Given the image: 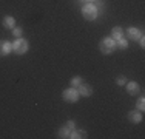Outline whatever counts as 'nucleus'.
Returning <instances> with one entry per match:
<instances>
[{
  "instance_id": "obj_1",
  "label": "nucleus",
  "mask_w": 145,
  "mask_h": 139,
  "mask_svg": "<svg viewBox=\"0 0 145 139\" xmlns=\"http://www.w3.org/2000/svg\"><path fill=\"white\" fill-rule=\"evenodd\" d=\"M116 40L113 39V37H105V39L101 40V43H99V50H101L102 54H113L116 51Z\"/></svg>"
},
{
  "instance_id": "obj_2",
  "label": "nucleus",
  "mask_w": 145,
  "mask_h": 139,
  "mask_svg": "<svg viewBox=\"0 0 145 139\" xmlns=\"http://www.w3.org/2000/svg\"><path fill=\"white\" fill-rule=\"evenodd\" d=\"M82 16H84V19L88 20V22L96 20V19H97V16H99L97 6L93 5V3H87V5H84V8H82Z\"/></svg>"
},
{
  "instance_id": "obj_3",
  "label": "nucleus",
  "mask_w": 145,
  "mask_h": 139,
  "mask_svg": "<svg viewBox=\"0 0 145 139\" xmlns=\"http://www.w3.org/2000/svg\"><path fill=\"white\" fill-rule=\"evenodd\" d=\"M28 48H29L28 40H26V39H22V37L16 39L14 43H12V51H14L16 54H19V56L26 54V53H28Z\"/></svg>"
},
{
  "instance_id": "obj_4",
  "label": "nucleus",
  "mask_w": 145,
  "mask_h": 139,
  "mask_svg": "<svg viewBox=\"0 0 145 139\" xmlns=\"http://www.w3.org/2000/svg\"><path fill=\"white\" fill-rule=\"evenodd\" d=\"M62 97H63L65 102L76 104V102L79 100V97H80V94H79L77 88H67L63 93H62Z\"/></svg>"
},
{
  "instance_id": "obj_5",
  "label": "nucleus",
  "mask_w": 145,
  "mask_h": 139,
  "mask_svg": "<svg viewBox=\"0 0 145 139\" xmlns=\"http://www.w3.org/2000/svg\"><path fill=\"white\" fill-rule=\"evenodd\" d=\"M125 34H127V37H128V39H131V40H139L140 37H142V33H140L137 28H134V26L127 28Z\"/></svg>"
},
{
  "instance_id": "obj_6",
  "label": "nucleus",
  "mask_w": 145,
  "mask_h": 139,
  "mask_svg": "<svg viewBox=\"0 0 145 139\" xmlns=\"http://www.w3.org/2000/svg\"><path fill=\"white\" fill-rule=\"evenodd\" d=\"M125 88H127V93H128L130 96H136V94H139V91H140V87H139V83L137 82H127L125 83Z\"/></svg>"
},
{
  "instance_id": "obj_7",
  "label": "nucleus",
  "mask_w": 145,
  "mask_h": 139,
  "mask_svg": "<svg viewBox=\"0 0 145 139\" xmlns=\"http://www.w3.org/2000/svg\"><path fill=\"white\" fill-rule=\"evenodd\" d=\"M77 91H79V94H80V96H85V97L91 96L93 94V87L89 85V83H84V82H82L80 85L77 87Z\"/></svg>"
},
{
  "instance_id": "obj_8",
  "label": "nucleus",
  "mask_w": 145,
  "mask_h": 139,
  "mask_svg": "<svg viewBox=\"0 0 145 139\" xmlns=\"http://www.w3.org/2000/svg\"><path fill=\"white\" fill-rule=\"evenodd\" d=\"M128 119H130L133 124H139V122H142V119H144L142 111H139V110L130 111V113H128Z\"/></svg>"
},
{
  "instance_id": "obj_9",
  "label": "nucleus",
  "mask_w": 145,
  "mask_h": 139,
  "mask_svg": "<svg viewBox=\"0 0 145 139\" xmlns=\"http://www.w3.org/2000/svg\"><path fill=\"white\" fill-rule=\"evenodd\" d=\"M3 26L8 28V30H12L16 26V19L12 16H5L3 17Z\"/></svg>"
},
{
  "instance_id": "obj_10",
  "label": "nucleus",
  "mask_w": 145,
  "mask_h": 139,
  "mask_svg": "<svg viewBox=\"0 0 145 139\" xmlns=\"http://www.w3.org/2000/svg\"><path fill=\"white\" fill-rule=\"evenodd\" d=\"M87 131L84 130H71L70 131V138L71 139H80V138H87Z\"/></svg>"
},
{
  "instance_id": "obj_11",
  "label": "nucleus",
  "mask_w": 145,
  "mask_h": 139,
  "mask_svg": "<svg viewBox=\"0 0 145 139\" xmlns=\"http://www.w3.org/2000/svg\"><path fill=\"white\" fill-rule=\"evenodd\" d=\"M111 37L114 40L122 39V37H123V30L120 26H114V28H113V31H111Z\"/></svg>"
},
{
  "instance_id": "obj_12",
  "label": "nucleus",
  "mask_w": 145,
  "mask_h": 139,
  "mask_svg": "<svg viewBox=\"0 0 145 139\" xmlns=\"http://www.w3.org/2000/svg\"><path fill=\"white\" fill-rule=\"evenodd\" d=\"M70 128L65 125V127H62L60 130H59V138H62V139H67V138H70Z\"/></svg>"
},
{
  "instance_id": "obj_13",
  "label": "nucleus",
  "mask_w": 145,
  "mask_h": 139,
  "mask_svg": "<svg viewBox=\"0 0 145 139\" xmlns=\"http://www.w3.org/2000/svg\"><path fill=\"white\" fill-rule=\"evenodd\" d=\"M116 47L117 48H120V50H127L128 48V42H127V39H119V40H116Z\"/></svg>"
},
{
  "instance_id": "obj_14",
  "label": "nucleus",
  "mask_w": 145,
  "mask_h": 139,
  "mask_svg": "<svg viewBox=\"0 0 145 139\" xmlns=\"http://www.w3.org/2000/svg\"><path fill=\"white\" fill-rule=\"evenodd\" d=\"M3 53H5V56L12 53V43L11 42H3Z\"/></svg>"
},
{
  "instance_id": "obj_15",
  "label": "nucleus",
  "mask_w": 145,
  "mask_h": 139,
  "mask_svg": "<svg viewBox=\"0 0 145 139\" xmlns=\"http://www.w3.org/2000/svg\"><path fill=\"white\" fill-rule=\"evenodd\" d=\"M82 82H84V81H82V77L76 76V77H72V79H71V82H70V83H71V87H72V88H77V87L80 85Z\"/></svg>"
},
{
  "instance_id": "obj_16",
  "label": "nucleus",
  "mask_w": 145,
  "mask_h": 139,
  "mask_svg": "<svg viewBox=\"0 0 145 139\" xmlns=\"http://www.w3.org/2000/svg\"><path fill=\"white\" fill-rule=\"evenodd\" d=\"M22 34H23L22 28H17V26L12 28V36H14V37H22Z\"/></svg>"
},
{
  "instance_id": "obj_17",
  "label": "nucleus",
  "mask_w": 145,
  "mask_h": 139,
  "mask_svg": "<svg viewBox=\"0 0 145 139\" xmlns=\"http://www.w3.org/2000/svg\"><path fill=\"white\" fill-rule=\"evenodd\" d=\"M137 110L139 111H144L145 110V102H144V97H140L139 102H137Z\"/></svg>"
},
{
  "instance_id": "obj_18",
  "label": "nucleus",
  "mask_w": 145,
  "mask_h": 139,
  "mask_svg": "<svg viewBox=\"0 0 145 139\" xmlns=\"http://www.w3.org/2000/svg\"><path fill=\"white\" fill-rule=\"evenodd\" d=\"M67 127L70 128V130H74V128H76V122H74V121H68V122H67Z\"/></svg>"
},
{
  "instance_id": "obj_19",
  "label": "nucleus",
  "mask_w": 145,
  "mask_h": 139,
  "mask_svg": "<svg viewBox=\"0 0 145 139\" xmlns=\"http://www.w3.org/2000/svg\"><path fill=\"white\" fill-rule=\"evenodd\" d=\"M117 85H125V83H127V79L125 77H117Z\"/></svg>"
},
{
  "instance_id": "obj_20",
  "label": "nucleus",
  "mask_w": 145,
  "mask_h": 139,
  "mask_svg": "<svg viewBox=\"0 0 145 139\" xmlns=\"http://www.w3.org/2000/svg\"><path fill=\"white\" fill-rule=\"evenodd\" d=\"M0 56H5V53H3V42H0Z\"/></svg>"
}]
</instances>
